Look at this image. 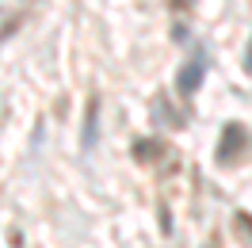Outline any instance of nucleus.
Listing matches in <instances>:
<instances>
[{
    "label": "nucleus",
    "mask_w": 252,
    "mask_h": 248,
    "mask_svg": "<svg viewBox=\"0 0 252 248\" xmlns=\"http://www.w3.org/2000/svg\"><path fill=\"white\" fill-rule=\"evenodd\" d=\"M241 149H249V134H245V130H241V126H237V123H229V126H225V134H221L218 156H221V160H225V164H233Z\"/></svg>",
    "instance_id": "nucleus-1"
},
{
    "label": "nucleus",
    "mask_w": 252,
    "mask_h": 248,
    "mask_svg": "<svg viewBox=\"0 0 252 248\" xmlns=\"http://www.w3.org/2000/svg\"><path fill=\"white\" fill-rule=\"evenodd\" d=\"M203 77H206V58H203V54H195V58L188 62V69L176 77V88H180L184 95H191L199 84H203Z\"/></svg>",
    "instance_id": "nucleus-2"
},
{
    "label": "nucleus",
    "mask_w": 252,
    "mask_h": 248,
    "mask_svg": "<svg viewBox=\"0 0 252 248\" xmlns=\"http://www.w3.org/2000/svg\"><path fill=\"white\" fill-rule=\"evenodd\" d=\"M95 115H99V99L88 103V119H84V149H92V134H95Z\"/></svg>",
    "instance_id": "nucleus-3"
},
{
    "label": "nucleus",
    "mask_w": 252,
    "mask_h": 248,
    "mask_svg": "<svg viewBox=\"0 0 252 248\" xmlns=\"http://www.w3.org/2000/svg\"><path fill=\"white\" fill-rule=\"evenodd\" d=\"M245 69L252 73V42H249V54H245Z\"/></svg>",
    "instance_id": "nucleus-4"
}]
</instances>
